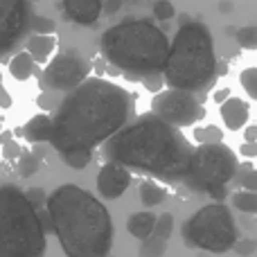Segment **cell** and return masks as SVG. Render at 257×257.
Listing matches in <instances>:
<instances>
[{"label":"cell","instance_id":"26","mask_svg":"<svg viewBox=\"0 0 257 257\" xmlns=\"http://www.w3.org/2000/svg\"><path fill=\"white\" fill-rule=\"evenodd\" d=\"M237 43L244 50H257V27L248 25V27H239L235 34Z\"/></svg>","mask_w":257,"mask_h":257},{"label":"cell","instance_id":"31","mask_svg":"<svg viewBox=\"0 0 257 257\" xmlns=\"http://www.w3.org/2000/svg\"><path fill=\"white\" fill-rule=\"evenodd\" d=\"M27 196H30V201L36 205V208H41V205L48 203V196L43 194V190H39V187H34V190L27 192Z\"/></svg>","mask_w":257,"mask_h":257},{"label":"cell","instance_id":"5","mask_svg":"<svg viewBox=\"0 0 257 257\" xmlns=\"http://www.w3.org/2000/svg\"><path fill=\"white\" fill-rule=\"evenodd\" d=\"M217 52L210 30L199 21H190L176 30L165 66V84L187 90L203 99L205 90L217 79Z\"/></svg>","mask_w":257,"mask_h":257},{"label":"cell","instance_id":"11","mask_svg":"<svg viewBox=\"0 0 257 257\" xmlns=\"http://www.w3.org/2000/svg\"><path fill=\"white\" fill-rule=\"evenodd\" d=\"M34 21L30 0H0V59L25 39Z\"/></svg>","mask_w":257,"mask_h":257},{"label":"cell","instance_id":"1","mask_svg":"<svg viewBox=\"0 0 257 257\" xmlns=\"http://www.w3.org/2000/svg\"><path fill=\"white\" fill-rule=\"evenodd\" d=\"M136 113V99L126 88L102 77H90L70 93H63L52 115V142L59 156L93 151L120 133Z\"/></svg>","mask_w":257,"mask_h":257},{"label":"cell","instance_id":"38","mask_svg":"<svg viewBox=\"0 0 257 257\" xmlns=\"http://www.w3.org/2000/svg\"><path fill=\"white\" fill-rule=\"evenodd\" d=\"M228 72V66L223 61H219V68H217V75H226Z\"/></svg>","mask_w":257,"mask_h":257},{"label":"cell","instance_id":"28","mask_svg":"<svg viewBox=\"0 0 257 257\" xmlns=\"http://www.w3.org/2000/svg\"><path fill=\"white\" fill-rule=\"evenodd\" d=\"M154 16L158 18V21H169V18L176 16V9H174V5L169 3V0H156L154 3Z\"/></svg>","mask_w":257,"mask_h":257},{"label":"cell","instance_id":"12","mask_svg":"<svg viewBox=\"0 0 257 257\" xmlns=\"http://www.w3.org/2000/svg\"><path fill=\"white\" fill-rule=\"evenodd\" d=\"M131 187V169L117 163H104L97 174V192L104 199H120Z\"/></svg>","mask_w":257,"mask_h":257},{"label":"cell","instance_id":"22","mask_svg":"<svg viewBox=\"0 0 257 257\" xmlns=\"http://www.w3.org/2000/svg\"><path fill=\"white\" fill-rule=\"evenodd\" d=\"M41 167V160L36 154H30V151H25V154L21 156V160H18V174H21L23 178H30L34 176L36 172H39Z\"/></svg>","mask_w":257,"mask_h":257},{"label":"cell","instance_id":"21","mask_svg":"<svg viewBox=\"0 0 257 257\" xmlns=\"http://www.w3.org/2000/svg\"><path fill=\"white\" fill-rule=\"evenodd\" d=\"M165 250H167V241L160 239V237H156V235H151L149 239L142 241L140 257H163Z\"/></svg>","mask_w":257,"mask_h":257},{"label":"cell","instance_id":"36","mask_svg":"<svg viewBox=\"0 0 257 257\" xmlns=\"http://www.w3.org/2000/svg\"><path fill=\"white\" fill-rule=\"evenodd\" d=\"M244 140L246 142H257V126L255 124H250V126L244 128Z\"/></svg>","mask_w":257,"mask_h":257},{"label":"cell","instance_id":"15","mask_svg":"<svg viewBox=\"0 0 257 257\" xmlns=\"http://www.w3.org/2000/svg\"><path fill=\"white\" fill-rule=\"evenodd\" d=\"M219 113H221L223 124L230 128V131H239V128H244L246 122H248V115H250L248 104L239 97L226 99V102L221 104V108H219Z\"/></svg>","mask_w":257,"mask_h":257},{"label":"cell","instance_id":"24","mask_svg":"<svg viewBox=\"0 0 257 257\" xmlns=\"http://www.w3.org/2000/svg\"><path fill=\"white\" fill-rule=\"evenodd\" d=\"M239 84H241V88L246 90V95L257 102V68H246V70H241Z\"/></svg>","mask_w":257,"mask_h":257},{"label":"cell","instance_id":"7","mask_svg":"<svg viewBox=\"0 0 257 257\" xmlns=\"http://www.w3.org/2000/svg\"><path fill=\"white\" fill-rule=\"evenodd\" d=\"M183 239L190 248H201L208 253H228L235 248L239 235L230 208L214 201L196 210L183 223Z\"/></svg>","mask_w":257,"mask_h":257},{"label":"cell","instance_id":"4","mask_svg":"<svg viewBox=\"0 0 257 257\" xmlns=\"http://www.w3.org/2000/svg\"><path fill=\"white\" fill-rule=\"evenodd\" d=\"M169 48L172 43L158 25L138 18L108 27L99 41L102 57L126 79L140 81L154 95H158L165 84Z\"/></svg>","mask_w":257,"mask_h":257},{"label":"cell","instance_id":"13","mask_svg":"<svg viewBox=\"0 0 257 257\" xmlns=\"http://www.w3.org/2000/svg\"><path fill=\"white\" fill-rule=\"evenodd\" d=\"M63 12L77 25H95L102 16V0H63Z\"/></svg>","mask_w":257,"mask_h":257},{"label":"cell","instance_id":"17","mask_svg":"<svg viewBox=\"0 0 257 257\" xmlns=\"http://www.w3.org/2000/svg\"><path fill=\"white\" fill-rule=\"evenodd\" d=\"M156 221H158V217H156L154 212H149V210H142V212H133L131 217H128V221H126V230L131 232V237H136V239L145 241V239H149V237L154 235Z\"/></svg>","mask_w":257,"mask_h":257},{"label":"cell","instance_id":"2","mask_svg":"<svg viewBox=\"0 0 257 257\" xmlns=\"http://www.w3.org/2000/svg\"><path fill=\"white\" fill-rule=\"evenodd\" d=\"M102 154L106 163L124 165L128 169L174 183L185 181L194 147L178 126L149 111L133 117L120 133H115L102 147Z\"/></svg>","mask_w":257,"mask_h":257},{"label":"cell","instance_id":"8","mask_svg":"<svg viewBox=\"0 0 257 257\" xmlns=\"http://www.w3.org/2000/svg\"><path fill=\"white\" fill-rule=\"evenodd\" d=\"M239 174L237 154L223 142H208L194 147L190 172L185 176V185L192 192H214L217 187H226Z\"/></svg>","mask_w":257,"mask_h":257},{"label":"cell","instance_id":"9","mask_svg":"<svg viewBox=\"0 0 257 257\" xmlns=\"http://www.w3.org/2000/svg\"><path fill=\"white\" fill-rule=\"evenodd\" d=\"M93 61L77 48H63L41 70V88L48 93H70L90 79Z\"/></svg>","mask_w":257,"mask_h":257},{"label":"cell","instance_id":"27","mask_svg":"<svg viewBox=\"0 0 257 257\" xmlns=\"http://www.w3.org/2000/svg\"><path fill=\"white\" fill-rule=\"evenodd\" d=\"M172 232H174V214H172V212H163V214L158 217V221H156L154 235L167 241L169 237H172Z\"/></svg>","mask_w":257,"mask_h":257},{"label":"cell","instance_id":"6","mask_svg":"<svg viewBox=\"0 0 257 257\" xmlns=\"http://www.w3.org/2000/svg\"><path fill=\"white\" fill-rule=\"evenodd\" d=\"M41 210L27 192L16 185H0V257H43L45 241Z\"/></svg>","mask_w":257,"mask_h":257},{"label":"cell","instance_id":"37","mask_svg":"<svg viewBox=\"0 0 257 257\" xmlns=\"http://www.w3.org/2000/svg\"><path fill=\"white\" fill-rule=\"evenodd\" d=\"M219 9H221V12H228V9H232V3L230 0H223V3H219Z\"/></svg>","mask_w":257,"mask_h":257},{"label":"cell","instance_id":"10","mask_svg":"<svg viewBox=\"0 0 257 257\" xmlns=\"http://www.w3.org/2000/svg\"><path fill=\"white\" fill-rule=\"evenodd\" d=\"M151 113H156L158 117H163L169 124L183 128V126H194L196 122H201L205 117L203 99L194 93L187 90H160L158 95H154L151 99Z\"/></svg>","mask_w":257,"mask_h":257},{"label":"cell","instance_id":"16","mask_svg":"<svg viewBox=\"0 0 257 257\" xmlns=\"http://www.w3.org/2000/svg\"><path fill=\"white\" fill-rule=\"evenodd\" d=\"M52 133H54L52 115H45V113L34 115L23 126V136H25L27 142H52Z\"/></svg>","mask_w":257,"mask_h":257},{"label":"cell","instance_id":"29","mask_svg":"<svg viewBox=\"0 0 257 257\" xmlns=\"http://www.w3.org/2000/svg\"><path fill=\"white\" fill-rule=\"evenodd\" d=\"M255 248H257V241H255V239H239V241L235 244V250H237V253H239L241 257L253 255Z\"/></svg>","mask_w":257,"mask_h":257},{"label":"cell","instance_id":"18","mask_svg":"<svg viewBox=\"0 0 257 257\" xmlns=\"http://www.w3.org/2000/svg\"><path fill=\"white\" fill-rule=\"evenodd\" d=\"M7 70L16 81H27L30 77L39 75V63H36L34 59H32V54L25 50V52H18L9 59Z\"/></svg>","mask_w":257,"mask_h":257},{"label":"cell","instance_id":"30","mask_svg":"<svg viewBox=\"0 0 257 257\" xmlns=\"http://www.w3.org/2000/svg\"><path fill=\"white\" fill-rule=\"evenodd\" d=\"M34 30H36V34H52V32H54V23L36 16V21H34Z\"/></svg>","mask_w":257,"mask_h":257},{"label":"cell","instance_id":"20","mask_svg":"<svg viewBox=\"0 0 257 257\" xmlns=\"http://www.w3.org/2000/svg\"><path fill=\"white\" fill-rule=\"evenodd\" d=\"M230 203L235 210L239 212H246V214H255L257 212V192H250V190H239L230 196Z\"/></svg>","mask_w":257,"mask_h":257},{"label":"cell","instance_id":"34","mask_svg":"<svg viewBox=\"0 0 257 257\" xmlns=\"http://www.w3.org/2000/svg\"><path fill=\"white\" fill-rule=\"evenodd\" d=\"M230 97H232V95H230V88H219L217 93L212 95V99L219 104V106H221V104L226 102V99H230Z\"/></svg>","mask_w":257,"mask_h":257},{"label":"cell","instance_id":"23","mask_svg":"<svg viewBox=\"0 0 257 257\" xmlns=\"http://www.w3.org/2000/svg\"><path fill=\"white\" fill-rule=\"evenodd\" d=\"M61 160L70 169H84V167H88L90 160H93V151H70V154H63Z\"/></svg>","mask_w":257,"mask_h":257},{"label":"cell","instance_id":"19","mask_svg":"<svg viewBox=\"0 0 257 257\" xmlns=\"http://www.w3.org/2000/svg\"><path fill=\"white\" fill-rule=\"evenodd\" d=\"M165 199H167V190H165V187H160L158 183L145 181L140 185V203L147 205V208H154V205L163 203Z\"/></svg>","mask_w":257,"mask_h":257},{"label":"cell","instance_id":"3","mask_svg":"<svg viewBox=\"0 0 257 257\" xmlns=\"http://www.w3.org/2000/svg\"><path fill=\"white\" fill-rule=\"evenodd\" d=\"M66 257H108L113 248V219L106 205L88 190L66 183L45 203Z\"/></svg>","mask_w":257,"mask_h":257},{"label":"cell","instance_id":"32","mask_svg":"<svg viewBox=\"0 0 257 257\" xmlns=\"http://www.w3.org/2000/svg\"><path fill=\"white\" fill-rule=\"evenodd\" d=\"M16 156H18V158H21V147H18L16 145V142H7V145H5V158H9V160H12V158H16Z\"/></svg>","mask_w":257,"mask_h":257},{"label":"cell","instance_id":"35","mask_svg":"<svg viewBox=\"0 0 257 257\" xmlns=\"http://www.w3.org/2000/svg\"><path fill=\"white\" fill-rule=\"evenodd\" d=\"M12 106V95L5 90V86L0 84V108H9Z\"/></svg>","mask_w":257,"mask_h":257},{"label":"cell","instance_id":"14","mask_svg":"<svg viewBox=\"0 0 257 257\" xmlns=\"http://www.w3.org/2000/svg\"><path fill=\"white\" fill-rule=\"evenodd\" d=\"M25 50L32 54L39 66H48L57 54V36L54 34H32L25 43Z\"/></svg>","mask_w":257,"mask_h":257},{"label":"cell","instance_id":"25","mask_svg":"<svg viewBox=\"0 0 257 257\" xmlns=\"http://www.w3.org/2000/svg\"><path fill=\"white\" fill-rule=\"evenodd\" d=\"M194 140L199 142V145H208V142H221L223 140V133H221V128H217V126H212V124H208V126H203V128H194Z\"/></svg>","mask_w":257,"mask_h":257},{"label":"cell","instance_id":"33","mask_svg":"<svg viewBox=\"0 0 257 257\" xmlns=\"http://www.w3.org/2000/svg\"><path fill=\"white\" fill-rule=\"evenodd\" d=\"M241 156H246V158H255L257 156V142H244L239 149Z\"/></svg>","mask_w":257,"mask_h":257}]
</instances>
